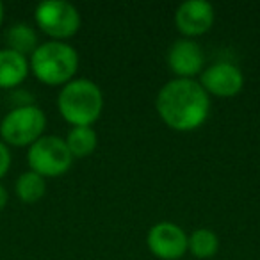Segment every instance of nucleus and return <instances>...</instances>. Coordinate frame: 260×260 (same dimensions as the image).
Segmentation results:
<instances>
[{
	"mask_svg": "<svg viewBox=\"0 0 260 260\" xmlns=\"http://www.w3.org/2000/svg\"><path fill=\"white\" fill-rule=\"evenodd\" d=\"M157 112L175 130H192L205 121L210 109L209 93L192 79H173L157 94Z\"/></svg>",
	"mask_w": 260,
	"mask_h": 260,
	"instance_id": "1",
	"label": "nucleus"
},
{
	"mask_svg": "<svg viewBox=\"0 0 260 260\" xmlns=\"http://www.w3.org/2000/svg\"><path fill=\"white\" fill-rule=\"evenodd\" d=\"M29 68L38 80L48 86H61L68 84L79 68V54L68 43L62 41H47L30 55Z\"/></svg>",
	"mask_w": 260,
	"mask_h": 260,
	"instance_id": "2",
	"label": "nucleus"
},
{
	"mask_svg": "<svg viewBox=\"0 0 260 260\" xmlns=\"http://www.w3.org/2000/svg\"><path fill=\"white\" fill-rule=\"evenodd\" d=\"M57 107L62 118L73 126H91L102 112L104 96L93 80L75 79L62 86Z\"/></svg>",
	"mask_w": 260,
	"mask_h": 260,
	"instance_id": "3",
	"label": "nucleus"
},
{
	"mask_svg": "<svg viewBox=\"0 0 260 260\" xmlns=\"http://www.w3.org/2000/svg\"><path fill=\"white\" fill-rule=\"evenodd\" d=\"M47 126V116L38 105L15 107L0 121V136L6 145L30 146L43 136Z\"/></svg>",
	"mask_w": 260,
	"mask_h": 260,
	"instance_id": "4",
	"label": "nucleus"
},
{
	"mask_svg": "<svg viewBox=\"0 0 260 260\" xmlns=\"http://www.w3.org/2000/svg\"><path fill=\"white\" fill-rule=\"evenodd\" d=\"M27 162L30 171L41 177H59L70 170L73 157L66 141L57 136H41L36 143L29 146Z\"/></svg>",
	"mask_w": 260,
	"mask_h": 260,
	"instance_id": "5",
	"label": "nucleus"
},
{
	"mask_svg": "<svg viewBox=\"0 0 260 260\" xmlns=\"http://www.w3.org/2000/svg\"><path fill=\"white\" fill-rule=\"evenodd\" d=\"M36 23L55 41L66 40L80 29V13L66 0H45L36 6Z\"/></svg>",
	"mask_w": 260,
	"mask_h": 260,
	"instance_id": "6",
	"label": "nucleus"
},
{
	"mask_svg": "<svg viewBox=\"0 0 260 260\" xmlns=\"http://www.w3.org/2000/svg\"><path fill=\"white\" fill-rule=\"evenodd\" d=\"M148 248L155 256L162 260H177L187 251V235L178 224L162 221L150 228Z\"/></svg>",
	"mask_w": 260,
	"mask_h": 260,
	"instance_id": "7",
	"label": "nucleus"
},
{
	"mask_svg": "<svg viewBox=\"0 0 260 260\" xmlns=\"http://www.w3.org/2000/svg\"><path fill=\"white\" fill-rule=\"evenodd\" d=\"M202 87L216 96H234L242 89L244 77L232 62H216L202 73Z\"/></svg>",
	"mask_w": 260,
	"mask_h": 260,
	"instance_id": "8",
	"label": "nucleus"
},
{
	"mask_svg": "<svg viewBox=\"0 0 260 260\" xmlns=\"http://www.w3.org/2000/svg\"><path fill=\"white\" fill-rule=\"evenodd\" d=\"M205 55L196 41L177 40L168 52V64L178 79H192L203 70Z\"/></svg>",
	"mask_w": 260,
	"mask_h": 260,
	"instance_id": "9",
	"label": "nucleus"
},
{
	"mask_svg": "<svg viewBox=\"0 0 260 260\" xmlns=\"http://www.w3.org/2000/svg\"><path fill=\"white\" fill-rule=\"evenodd\" d=\"M175 23L185 36L205 34L214 23V8L205 0H187L175 13Z\"/></svg>",
	"mask_w": 260,
	"mask_h": 260,
	"instance_id": "10",
	"label": "nucleus"
},
{
	"mask_svg": "<svg viewBox=\"0 0 260 260\" xmlns=\"http://www.w3.org/2000/svg\"><path fill=\"white\" fill-rule=\"evenodd\" d=\"M29 61L25 55L9 48L0 50V89H11L20 86L29 75Z\"/></svg>",
	"mask_w": 260,
	"mask_h": 260,
	"instance_id": "11",
	"label": "nucleus"
},
{
	"mask_svg": "<svg viewBox=\"0 0 260 260\" xmlns=\"http://www.w3.org/2000/svg\"><path fill=\"white\" fill-rule=\"evenodd\" d=\"M6 43H8L9 50L18 52L25 57L27 54L32 55V52L40 47L36 30L25 22H18L9 27L8 32H6Z\"/></svg>",
	"mask_w": 260,
	"mask_h": 260,
	"instance_id": "12",
	"label": "nucleus"
},
{
	"mask_svg": "<svg viewBox=\"0 0 260 260\" xmlns=\"http://www.w3.org/2000/svg\"><path fill=\"white\" fill-rule=\"evenodd\" d=\"M64 141L72 157L82 159V157H87L89 153L94 152L98 138L96 132L91 126H73L68 132V138Z\"/></svg>",
	"mask_w": 260,
	"mask_h": 260,
	"instance_id": "13",
	"label": "nucleus"
},
{
	"mask_svg": "<svg viewBox=\"0 0 260 260\" xmlns=\"http://www.w3.org/2000/svg\"><path fill=\"white\" fill-rule=\"evenodd\" d=\"M15 189H16L18 198L22 200L23 203H36L45 196L47 184H45V178L41 177V175L29 170L16 178Z\"/></svg>",
	"mask_w": 260,
	"mask_h": 260,
	"instance_id": "14",
	"label": "nucleus"
},
{
	"mask_svg": "<svg viewBox=\"0 0 260 260\" xmlns=\"http://www.w3.org/2000/svg\"><path fill=\"white\" fill-rule=\"evenodd\" d=\"M187 249L198 258H210L219 249V239L209 228H198L187 237Z\"/></svg>",
	"mask_w": 260,
	"mask_h": 260,
	"instance_id": "15",
	"label": "nucleus"
},
{
	"mask_svg": "<svg viewBox=\"0 0 260 260\" xmlns=\"http://www.w3.org/2000/svg\"><path fill=\"white\" fill-rule=\"evenodd\" d=\"M9 168H11V152H9V146L0 139V178L6 177Z\"/></svg>",
	"mask_w": 260,
	"mask_h": 260,
	"instance_id": "16",
	"label": "nucleus"
},
{
	"mask_svg": "<svg viewBox=\"0 0 260 260\" xmlns=\"http://www.w3.org/2000/svg\"><path fill=\"white\" fill-rule=\"evenodd\" d=\"M8 200H9L8 189H6L4 185L0 184V210H2V209H4L6 205H8Z\"/></svg>",
	"mask_w": 260,
	"mask_h": 260,
	"instance_id": "17",
	"label": "nucleus"
},
{
	"mask_svg": "<svg viewBox=\"0 0 260 260\" xmlns=\"http://www.w3.org/2000/svg\"><path fill=\"white\" fill-rule=\"evenodd\" d=\"M2 20H4V4L0 2V25H2Z\"/></svg>",
	"mask_w": 260,
	"mask_h": 260,
	"instance_id": "18",
	"label": "nucleus"
}]
</instances>
